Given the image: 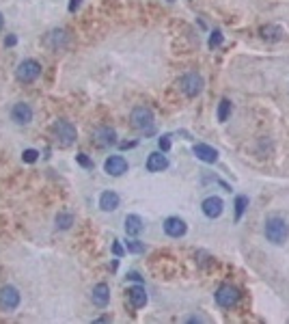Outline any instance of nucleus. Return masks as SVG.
Wrapping results in <instances>:
<instances>
[{
  "mask_svg": "<svg viewBox=\"0 0 289 324\" xmlns=\"http://www.w3.org/2000/svg\"><path fill=\"white\" fill-rule=\"evenodd\" d=\"M168 2H173V0H168Z\"/></svg>",
  "mask_w": 289,
  "mask_h": 324,
  "instance_id": "34",
  "label": "nucleus"
},
{
  "mask_svg": "<svg viewBox=\"0 0 289 324\" xmlns=\"http://www.w3.org/2000/svg\"><path fill=\"white\" fill-rule=\"evenodd\" d=\"M192 152H194V156H197L199 160H203V162H207V164H214V162L218 160V152L214 147L205 145V143H197V145L192 147Z\"/></svg>",
  "mask_w": 289,
  "mask_h": 324,
  "instance_id": "14",
  "label": "nucleus"
},
{
  "mask_svg": "<svg viewBox=\"0 0 289 324\" xmlns=\"http://www.w3.org/2000/svg\"><path fill=\"white\" fill-rule=\"evenodd\" d=\"M164 231H166V236H171V238H181V236H186L188 227L179 216H168L166 221H164Z\"/></svg>",
  "mask_w": 289,
  "mask_h": 324,
  "instance_id": "9",
  "label": "nucleus"
},
{
  "mask_svg": "<svg viewBox=\"0 0 289 324\" xmlns=\"http://www.w3.org/2000/svg\"><path fill=\"white\" fill-rule=\"evenodd\" d=\"M132 126L138 132H143L144 136L156 134V119H153V113L147 106H136L132 111Z\"/></svg>",
  "mask_w": 289,
  "mask_h": 324,
  "instance_id": "1",
  "label": "nucleus"
},
{
  "mask_svg": "<svg viewBox=\"0 0 289 324\" xmlns=\"http://www.w3.org/2000/svg\"><path fill=\"white\" fill-rule=\"evenodd\" d=\"M73 225V214H69V212H61V214H56V227L58 229H69Z\"/></svg>",
  "mask_w": 289,
  "mask_h": 324,
  "instance_id": "21",
  "label": "nucleus"
},
{
  "mask_svg": "<svg viewBox=\"0 0 289 324\" xmlns=\"http://www.w3.org/2000/svg\"><path fill=\"white\" fill-rule=\"evenodd\" d=\"M76 160H78V164H82L84 169H93V160L87 156V153H78Z\"/></svg>",
  "mask_w": 289,
  "mask_h": 324,
  "instance_id": "27",
  "label": "nucleus"
},
{
  "mask_svg": "<svg viewBox=\"0 0 289 324\" xmlns=\"http://www.w3.org/2000/svg\"><path fill=\"white\" fill-rule=\"evenodd\" d=\"M95 138L102 147H108V145H114V141H117V132H114L112 128H99L95 132Z\"/></svg>",
  "mask_w": 289,
  "mask_h": 324,
  "instance_id": "19",
  "label": "nucleus"
},
{
  "mask_svg": "<svg viewBox=\"0 0 289 324\" xmlns=\"http://www.w3.org/2000/svg\"><path fill=\"white\" fill-rule=\"evenodd\" d=\"M289 236V227L285 223V218L281 216H270L266 221V238L272 244H283Z\"/></svg>",
  "mask_w": 289,
  "mask_h": 324,
  "instance_id": "2",
  "label": "nucleus"
},
{
  "mask_svg": "<svg viewBox=\"0 0 289 324\" xmlns=\"http://www.w3.org/2000/svg\"><path fill=\"white\" fill-rule=\"evenodd\" d=\"M91 301H93V305L99 307V309H104L110 303V287L106 286V283H97L95 287H93V292H91Z\"/></svg>",
  "mask_w": 289,
  "mask_h": 324,
  "instance_id": "12",
  "label": "nucleus"
},
{
  "mask_svg": "<svg viewBox=\"0 0 289 324\" xmlns=\"http://www.w3.org/2000/svg\"><path fill=\"white\" fill-rule=\"evenodd\" d=\"M181 91L186 93L188 97H197L199 93L203 91V78L199 76L197 72H190L181 78Z\"/></svg>",
  "mask_w": 289,
  "mask_h": 324,
  "instance_id": "6",
  "label": "nucleus"
},
{
  "mask_svg": "<svg viewBox=\"0 0 289 324\" xmlns=\"http://www.w3.org/2000/svg\"><path fill=\"white\" fill-rule=\"evenodd\" d=\"M41 76V65H39L35 58H26L18 65L16 69V78L19 82H35L37 78Z\"/></svg>",
  "mask_w": 289,
  "mask_h": 324,
  "instance_id": "4",
  "label": "nucleus"
},
{
  "mask_svg": "<svg viewBox=\"0 0 289 324\" xmlns=\"http://www.w3.org/2000/svg\"><path fill=\"white\" fill-rule=\"evenodd\" d=\"M119 194L114 192V191H106V192H102V197H99V208H102L104 212H114L119 208Z\"/></svg>",
  "mask_w": 289,
  "mask_h": 324,
  "instance_id": "17",
  "label": "nucleus"
},
{
  "mask_svg": "<svg viewBox=\"0 0 289 324\" xmlns=\"http://www.w3.org/2000/svg\"><path fill=\"white\" fill-rule=\"evenodd\" d=\"M261 35L263 39H270V41H278L283 37V31L278 26H263L261 28Z\"/></svg>",
  "mask_w": 289,
  "mask_h": 324,
  "instance_id": "20",
  "label": "nucleus"
},
{
  "mask_svg": "<svg viewBox=\"0 0 289 324\" xmlns=\"http://www.w3.org/2000/svg\"><path fill=\"white\" fill-rule=\"evenodd\" d=\"M246 208H248V197H244V194H237V197H235V221H240V218L244 216Z\"/></svg>",
  "mask_w": 289,
  "mask_h": 324,
  "instance_id": "22",
  "label": "nucleus"
},
{
  "mask_svg": "<svg viewBox=\"0 0 289 324\" xmlns=\"http://www.w3.org/2000/svg\"><path fill=\"white\" fill-rule=\"evenodd\" d=\"M237 301H240V290H237V287H233V286H222V287H218V292H216V303H218L220 307H233Z\"/></svg>",
  "mask_w": 289,
  "mask_h": 324,
  "instance_id": "7",
  "label": "nucleus"
},
{
  "mask_svg": "<svg viewBox=\"0 0 289 324\" xmlns=\"http://www.w3.org/2000/svg\"><path fill=\"white\" fill-rule=\"evenodd\" d=\"M229 111H231V102H229L227 97L220 99V106H218V121L225 123L227 119H229Z\"/></svg>",
  "mask_w": 289,
  "mask_h": 324,
  "instance_id": "23",
  "label": "nucleus"
},
{
  "mask_svg": "<svg viewBox=\"0 0 289 324\" xmlns=\"http://www.w3.org/2000/svg\"><path fill=\"white\" fill-rule=\"evenodd\" d=\"M19 301H22V296H19V292L13 286H4L0 290V307L4 311H16L19 307Z\"/></svg>",
  "mask_w": 289,
  "mask_h": 324,
  "instance_id": "5",
  "label": "nucleus"
},
{
  "mask_svg": "<svg viewBox=\"0 0 289 324\" xmlns=\"http://www.w3.org/2000/svg\"><path fill=\"white\" fill-rule=\"evenodd\" d=\"M127 298L134 305V309H143L147 305V292H144V286H134L127 290Z\"/></svg>",
  "mask_w": 289,
  "mask_h": 324,
  "instance_id": "16",
  "label": "nucleus"
},
{
  "mask_svg": "<svg viewBox=\"0 0 289 324\" xmlns=\"http://www.w3.org/2000/svg\"><path fill=\"white\" fill-rule=\"evenodd\" d=\"M104 171H106L108 175H112V177L123 175V173L127 171V160L123 156H110V158H106V162H104Z\"/></svg>",
  "mask_w": 289,
  "mask_h": 324,
  "instance_id": "8",
  "label": "nucleus"
},
{
  "mask_svg": "<svg viewBox=\"0 0 289 324\" xmlns=\"http://www.w3.org/2000/svg\"><path fill=\"white\" fill-rule=\"evenodd\" d=\"M2 26H4V18H2V13H0V31H2Z\"/></svg>",
  "mask_w": 289,
  "mask_h": 324,
  "instance_id": "33",
  "label": "nucleus"
},
{
  "mask_svg": "<svg viewBox=\"0 0 289 324\" xmlns=\"http://www.w3.org/2000/svg\"><path fill=\"white\" fill-rule=\"evenodd\" d=\"M126 248L129 253H144V244L138 242V240H127L126 242Z\"/></svg>",
  "mask_w": 289,
  "mask_h": 324,
  "instance_id": "24",
  "label": "nucleus"
},
{
  "mask_svg": "<svg viewBox=\"0 0 289 324\" xmlns=\"http://www.w3.org/2000/svg\"><path fill=\"white\" fill-rule=\"evenodd\" d=\"M37 158H39V152H37V149H24V153H22V160H24V162L33 164V162H37Z\"/></svg>",
  "mask_w": 289,
  "mask_h": 324,
  "instance_id": "25",
  "label": "nucleus"
},
{
  "mask_svg": "<svg viewBox=\"0 0 289 324\" xmlns=\"http://www.w3.org/2000/svg\"><path fill=\"white\" fill-rule=\"evenodd\" d=\"M201 210L207 218H218L225 210V203H222L220 197H207L205 201L201 203Z\"/></svg>",
  "mask_w": 289,
  "mask_h": 324,
  "instance_id": "11",
  "label": "nucleus"
},
{
  "mask_svg": "<svg viewBox=\"0 0 289 324\" xmlns=\"http://www.w3.org/2000/svg\"><path fill=\"white\" fill-rule=\"evenodd\" d=\"M112 253H114L117 257H121L123 253H126V248H123L121 244H119V240H114V242H112Z\"/></svg>",
  "mask_w": 289,
  "mask_h": 324,
  "instance_id": "29",
  "label": "nucleus"
},
{
  "mask_svg": "<svg viewBox=\"0 0 289 324\" xmlns=\"http://www.w3.org/2000/svg\"><path fill=\"white\" fill-rule=\"evenodd\" d=\"M168 167V158L164 156V152H153V153H149V158H147V171H151V173H158V171H164V169Z\"/></svg>",
  "mask_w": 289,
  "mask_h": 324,
  "instance_id": "15",
  "label": "nucleus"
},
{
  "mask_svg": "<svg viewBox=\"0 0 289 324\" xmlns=\"http://www.w3.org/2000/svg\"><path fill=\"white\" fill-rule=\"evenodd\" d=\"M52 132H54V136H56L61 147L73 145V143H76V136H78L76 126H73L72 121H67V119H56L52 126Z\"/></svg>",
  "mask_w": 289,
  "mask_h": 324,
  "instance_id": "3",
  "label": "nucleus"
},
{
  "mask_svg": "<svg viewBox=\"0 0 289 324\" xmlns=\"http://www.w3.org/2000/svg\"><path fill=\"white\" fill-rule=\"evenodd\" d=\"M158 145H160V152H168V149H171V136L164 134L160 141H158Z\"/></svg>",
  "mask_w": 289,
  "mask_h": 324,
  "instance_id": "28",
  "label": "nucleus"
},
{
  "mask_svg": "<svg viewBox=\"0 0 289 324\" xmlns=\"http://www.w3.org/2000/svg\"><path fill=\"white\" fill-rule=\"evenodd\" d=\"M43 43L50 48V50H61V48H65L67 46V33L63 31V28H58V31H50L48 35H46V39H43Z\"/></svg>",
  "mask_w": 289,
  "mask_h": 324,
  "instance_id": "13",
  "label": "nucleus"
},
{
  "mask_svg": "<svg viewBox=\"0 0 289 324\" xmlns=\"http://www.w3.org/2000/svg\"><path fill=\"white\" fill-rule=\"evenodd\" d=\"M127 279H132V281H143V277L138 275V272H127Z\"/></svg>",
  "mask_w": 289,
  "mask_h": 324,
  "instance_id": "32",
  "label": "nucleus"
},
{
  "mask_svg": "<svg viewBox=\"0 0 289 324\" xmlns=\"http://www.w3.org/2000/svg\"><path fill=\"white\" fill-rule=\"evenodd\" d=\"M144 229V223H143V218L138 216V214H129V216H126V233L127 236H138Z\"/></svg>",
  "mask_w": 289,
  "mask_h": 324,
  "instance_id": "18",
  "label": "nucleus"
},
{
  "mask_svg": "<svg viewBox=\"0 0 289 324\" xmlns=\"http://www.w3.org/2000/svg\"><path fill=\"white\" fill-rule=\"evenodd\" d=\"M16 43H18V37H16V35H9V37L4 39V46H9V48H13Z\"/></svg>",
  "mask_w": 289,
  "mask_h": 324,
  "instance_id": "31",
  "label": "nucleus"
},
{
  "mask_svg": "<svg viewBox=\"0 0 289 324\" xmlns=\"http://www.w3.org/2000/svg\"><path fill=\"white\" fill-rule=\"evenodd\" d=\"M220 43H222V33L220 31H214L212 33V37H209V48H218V46H220Z\"/></svg>",
  "mask_w": 289,
  "mask_h": 324,
  "instance_id": "26",
  "label": "nucleus"
},
{
  "mask_svg": "<svg viewBox=\"0 0 289 324\" xmlns=\"http://www.w3.org/2000/svg\"><path fill=\"white\" fill-rule=\"evenodd\" d=\"M80 4H82V0H69V11L76 13L78 9H80Z\"/></svg>",
  "mask_w": 289,
  "mask_h": 324,
  "instance_id": "30",
  "label": "nucleus"
},
{
  "mask_svg": "<svg viewBox=\"0 0 289 324\" xmlns=\"http://www.w3.org/2000/svg\"><path fill=\"white\" fill-rule=\"evenodd\" d=\"M11 119L18 123V126H28V123L33 121V108L28 106V104L19 102V104H16V106H13Z\"/></svg>",
  "mask_w": 289,
  "mask_h": 324,
  "instance_id": "10",
  "label": "nucleus"
}]
</instances>
